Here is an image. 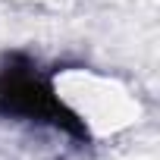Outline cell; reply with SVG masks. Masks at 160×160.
<instances>
[{"label": "cell", "mask_w": 160, "mask_h": 160, "mask_svg": "<svg viewBox=\"0 0 160 160\" xmlns=\"http://www.w3.org/2000/svg\"><path fill=\"white\" fill-rule=\"evenodd\" d=\"M0 113L25 116L35 122H53L63 129H78L75 116L63 110L50 85L41 82L35 72H19V69H10L0 75Z\"/></svg>", "instance_id": "6da1fadb"}]
</instances>
